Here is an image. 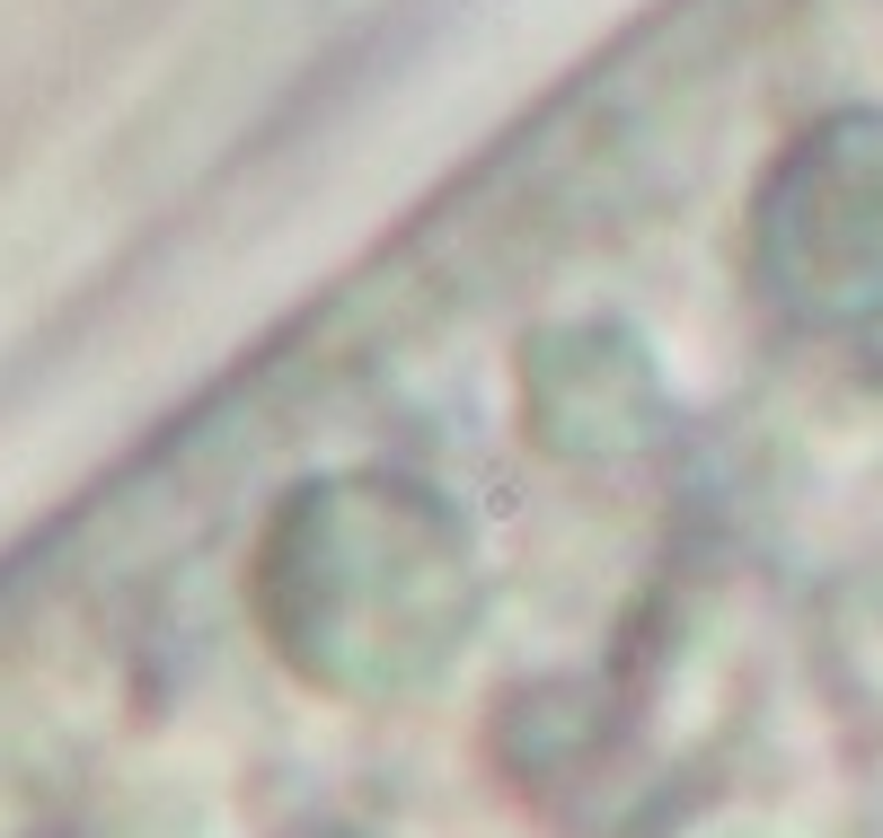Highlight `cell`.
Wrapping results in <instances>:
<instances>
[{"instance_id":"6da1fadb","label":"cell","mask_w":883,"mask_h":838,"mask_svg":"<svg viewBox=\"0 0 883 838\" xmlns=\"http://www.w3.org/2000/svg\"><path fill=\"white\" fill-rule=\"evenodd\" d=\"M487 609L469 521L424 477L336 469L292 485L248 556L265 653L336 707H406L451 680Z\"/></svg>"},{"instance_id":"7a4b0ae2","label":"cell","mask_w":883,"mask_h":838,"mask_svg":"<svg viewBox=\"0 0 883 838\" xmlns=\"http://www.w3.org/2000/svg\"><path fill=\"white\" fill-rule=\"evenodd\" d=\"M752 265L768 300L804 327L883 309V116L813 124L759 186Z\"/></svg>"},{"instance_id":"3957f363","label":"cell","mask_w":883,"mask_h":838,"mask_svg":"<svg viewBox=\"0 0 883 838\" xmlns=\"http://www.w3.org/2000/svg\"><path fill=\"white\" fill-rule=\"evenodd\" d=\"M521 424L548 460L566 469H610L636 460L645 442H663L671 424V388L645 354V336H628L619 318H566V327H539L521 345Z\"/></svg>"},{"instance_id":"277c9868","label":"cell","mask_w":883,"mask_h":838,"mask_svg":"<svg viewBox=\"0 0 883 838\" xmlns=\"http://www.w3.org/2000/svg\"><path fill=\"white\" fill-rule=\"evenodd\" d=\"M628 689H610V680H566V671H539V680H521L504 689V707L487 716V759H496V777H504L512 795H530V804H575L583 786H601L610 777V759L628 750Z\"/></svg>"},{"instance_id":"5b68a950","label":"cell","mask_w":883,"mask_h":838,"mask_svg":"<svg viewBox=\"0 0 883 838\" xmlns=\"http://www.w3.org/2000/svg\"><path fill=\"white\" fill-rule=\"evenodd\" d=\"M301 838H363L354 821H318V830H301Z\"/></svg>"},{"instance_id":"8992f818","label":"cell","mask_w":883,"mask_h":838,"mask_svg":"<svg viewBox=\"0 0 883 838\" xmlns=\"http://www.w3.org/2000/svg\"><path fill=\"white\" fill-rule=\"evenodd\" d=\"M716 838H759V830H716Z\"/></svg>"}]
</instances>
